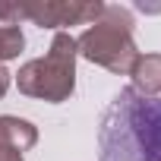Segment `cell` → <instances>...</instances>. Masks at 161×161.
Instances as JSON below:
<instances>
[{
    "label": "cell",
    "mask_w": 161,
    "mask_h": 161,
    "mask_svg": "<svg viewBox=\"0 0 161 161\" xmlns=\"http://www.w3.org/2000/svg\"><path fill=\"white\" fill-rule=\"evenodd\" d=\"M101 161H161V98L123 89L101 120Z\"/></svg>",
    "instance_id": "cell-1"
}]
</instances>
